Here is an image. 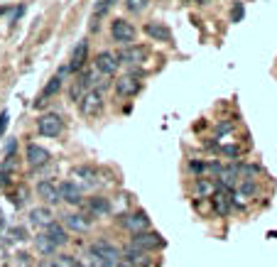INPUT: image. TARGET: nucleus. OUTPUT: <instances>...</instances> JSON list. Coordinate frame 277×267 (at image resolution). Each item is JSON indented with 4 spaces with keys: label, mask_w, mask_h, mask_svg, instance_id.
<instances>
[{
    "label": "nucleus",
    "mask_w": 277,
    "mask_h": 267,
    "mask_svg": "<svg viewBox=\"0 0 277 267\" xmlns=\"http://www.w3.org/2000/svg\"><path fill=\"white\" fill-rule=\"evenodd\" d=\"M37 130L45 135V137H56V135H62V130H64V120L56 113H45L37 120Z\"/></svg>",
    "instance_id": "3"
},
{
    "label": "nucleus",
    "mask_w": 277,
    "mask_h": 267,
    "mask_svg": "<svg viewBox=\"0 0 277 267\" xmlns=\"http://www.w3.org/2000/svg\"><path fill=\"white\" fill-rule=\"evenodd\" d=\"M209 201L213 206V213H219V216H228L233 209V194L228 189H216V194Z\"/></svg>",
    "instance_id": "8"
},
{
    "label": "nucleus",
    "mask_w": 277,
    "mask_h": 267,
    "mask_svg": "<svg viewBox=\"0 0 277 267\" xmlns=\"http://www.w3.org/2000/svg\"><path fill=\"white\" fill-rule=\"evenodd\" d=\"M101 108H103V91H101V89L86 91V93H84V98L78 100V111H81V115H86V118L98 115Z\"/></svg>",
    "instance_id": "1"
},
{
    "label": "nucleus",
    "mask_w": 277,
    "mask_h": 267,
    "mask_svg": "<svg viewBox=\"0 0 277 267\" xmlns=\"http://www.w3.org/2000/svg\"><path fill=\"white\" fill-rule=\"evenodd\" d=\"M34 245H37V250H39L42 255H52V253L56 250V245L52 243V240H49L45 233H39L37 238H34Z\"/></svg>",
    "instance_id": "23"
},
{
    "label": "nucleus",
    "mask_w": 277,
    "mask_h": 267,
    "mask_svg": "<svg viewBox=\"0 0 277 267\" xmlns=\"http://www.w3.org/2000/svg\"><path fill=\"white\" fill-rule=\"evenodd\" d=\"M86 56H89V42L84 39V42H78L74 47V52H71V59H69V74H76L81 69L86 67Z\"/></svg>",
    "instance_id": "11"
},
{
    "label": "nucleus",
    "mask_w": 277,
    "mask_h": 267,
    "mask_svg": "<svg viewBox=\"0 0 277 267\" xmlns=\"http://www.w3.org/2000/svg\"><path fill=\"white\" fill-rule=\"evenodd\" d=\"M3 10H5V8H0V12H3Z\"/></svg>",
    "instance_id": "36"
},
{
    "label": "nucleus",
    "mask_w": 277,
    "mask_h": 267,
    "mask_svg": "<svg viewBox=\"0 0 277 267\" xmlns=\"http://www.w3.org/2000/svg\"><path fill=\"white\" fill-rule=\"evenodd\" d=\"M162 235L155 233V231H145V233L140 235H133V248H137V250H143V253H150V250H160L162 248Z\"/></svg>",
    "instance_id": "4"
},
{
    "label": "nucleus",
    "mask_w": 277,
    "mask_h": 267,
    "mask_svg": "<svg viewBox=\"0 0 277 267\" xmlns=\"http://www.w3.org/2000/svg\"><path fill=\"white\" fill-rule=\"evenodd\" d=\"M49 162V152L39 145H27V165L30 167H42Z\"/></svg>",
    "instance_id": "16"
},
{
    "label": "nucleus",
    "mask_w": 277,
    "mask_h": 267,
    "mask_svg": "<svg viewBox=\"0 0 277 267\" xmlns=\"http://www.w3.org/2000/svg\"><path fill=\"white\" fill-rule=\"evenodd\" d=\"M115 3H118V0H106V5H108V8H111V5H115Z\"/></svg>",
    "instance_id": "34"
},
{
    "label": "nucleus",
    "mask_w": 277,
    "mask_h": 267,
    "mask_svg": "<svg viewBox=\"0 0 277 267\" xmlns=\"http://www.w3.org/2000/svg\"><path fill=\"white\" fill-rule=\"evenodd\" d=\"M115 59L118 64H125V67H143L147 61V47H128Z\"/></svg>",
    "instance_id": "5"
},
{
    "label": "nucleus",
    "mask_w": 277,
    "mask_h": 267,
    "mask_svg": "<svg viewBox=\"0 0 277 267\" xmlns=\"http://www.w3.org/2000/svg\"><path fill=\"white\" fill-rule=\"evenodd\" d=\"M219 184H221V189H228L231 191L235 184H238V167L235 165H231V167H223L221 172H219Z\"/></svg>",
    "instance_id": "18"
},
{
    "label": "nucleus",
    "mask_w": 277,
    "mask_h": 267,
    "mask_svg": "<svg viewBox=\"0 0 277 267\" xmlns=\"http://www.w3.org/2000/svg\"><path fill=\"white\" fill-rule=\"evenodd\" d=\"M111 37L115 39V42H121V45H125V42H133V39H135V27L130 23H125V20H113Z\"/></svg>",
    "instance_id": "12"
},
{
    "label": "nucleus",
    "mask_w": 277,
    "mask_h": 267,
    "mask_svg": "<svg viewBox=\"0 0 277 267\" xmlns=\"http://www.w3.org/2000/svg\"><path fill=\"white\" fill-rule=\"evenodd\" d=\"M93 67H96V71H98L101 76H113L121 64H118V59H115L111 52H101V54L93 59Z\"/></svg>",
    "instance_id": "10"
},
{
    "label": "nucleus",
    "mask_w": 277,
    "mask_h": 267,
    "mask_svg": "<svg viewBox=\"0 0 277 267\" xmlns=\"http://www.w3.org/2000/svg\"><path fill=\"white\" fill-rule=\"evenodd\" d=\"M221 152L223 155H228V157H241L243 155V150L238 145H221Z\"/></svg>",
    "instance_id": "27"
},
{
    "label": "nucleus",
    "mask_w": 277,
    "mask_h": 267,
    "mask_svg": "<svg viewBox=\"0 0 277 267\" xmlns=\"http://www.w3.org/2000/svg\"><path fill=\"white\" fill-rule=\"evenodd\" d=\"M71 174H74V179H78L81 184H86V187H93V184H96V172L91 167H84V165H81V167H74Z\"/></svg>",
    "instance_id": "22"
},
{
    "label": "nucleus",
    "mask_w": 277,
    "mask_h": 267,
    "mask_svg": "<svg viewBox=\"0 0 277 267\" xmlns=\"http://www.w3.org/2000/svg\"><path fill=\"white\" fill-rule=\"evenodd\" d=\"M42 233H45L47 238H49V240L56 245V248H59V245H64V243L69 240V238H67V228H64L62 223H54V221L49 223V225H47Z\"/></svg>",
    "instance_id": "17"
},
{
    "label": "nucleus",
    "mask_w": 277,
    "mask_h": 267,
    "mask_svg": "<svg viewBox=\"0 0 277 267\" xmlns=\"http://www.w3.org/2000/svg\"><path fill=\"white\" fill-rule=\"evenodd\" d=\"M8 122H10V115H8V111H3V113H0V135H5Z\"/></svg>",
    "instance_id": "29"
},
{
    "label": "nucleus",
    "mask_w": 277,
    "mask_h": 267,
    "mask_svg": "<svg viewBox=\"0 0 277 267\" xmlns=\"http://www.w3.org/2000/svg\"><path fill=\"white\" fill-rule=\"evenodd\" d=\"M108 10V5H106V0H96V8H93V20H98L103 12Z\"/></svg>",
    "instance_id": "28"
},
{
    "label": "nucleus",
    "mask_w": 277,
    "mask_h": 267,
    "mask_svg": "<svg viewBox=\"0 0 277 267\" xmlns=\"http://www.w3.org/2000/svg\"><path fill=\"white\" fill-rule=\"evenodd\" d=\"M108 211H111V203H108V199H103V196H93L86 203V216H106Z\"/></svg>",
    "instance_id": "19"
},
{
    "label": "nucleus",
    "mask_w": 277,
    "mask_h": 267,
    "mask_svg": "<svg viewBox=\"0 0 277 267\" xmlns=\"http://www.w3.org/2000/svg\"><path fill=\"white\" fill-rule=\"evenodd\" d=\"M8 235H12V240H23L25 231H23V228H12V231H10V233H8Z\"/></svg>",
    "instance_id": "30"
},
{
    "label": "nucleus",
    "mask_w": 277,
    "mask_h": 267,
    "mask_svg": "<svg viewBox=\"0 0 277 267\" xmlns=\"http://www.w3.org/2000/svg\"><path fill=\"white\" fill-rule=\"evenodd\" d=\"M37 196L45 201L47 206L59 203V191H56V187L52 181H39V184H37Z\"/></svg>",
    "instance_id": "15"
},
{
    "label": "nucleus",
    "mask_w": 277,
    "mask_h": 267,
    "mask_svg": "<svg viewBox=\"0 0 277 267\" xmlns=\"http://www.w3.org/2000/svg\"><path fill=\"white\" fill-rule=\"evenodd\" d=\"M115 267H133V265H130L128 260H123V257H121V262H118V265H115Z\"/></svg>",
    "instance_id": "33"
},
{
    "label": "nucleus",
    "mask_w": 277,
    "mask_h": 267,
    "mask_svg": "<svg viewBox=\"0 0 277 267\" xmlns=\"http://www.w3.org/2000/svg\"><path fill=\"white\" fill-rule=\"evenodd\" d=\"M241 15H243V5H235V10H233V15H231V20H233V23H238V20H241Z\"/></svg>",
    "instance_id": "31"
},
{
    "label": "nucleus",
    "mask_w": 277,
    "mask_h": 267,
    "mask_svg": "<svg viewBox=\"0 0 277 267\" xmlns=\"http://www.w3.org/2000/svg\"><path fill=\"white\" fill-rule=\"evenodd\" d=\"M145 34L152 37V39H160V42H169L172 39V32L162 23H147L145 25Z\"/></svg>",
    "instance_id": "20"
},
{
    "label": "nucleus",
    "mask_w": 277,
    "mask_h": 267,
    "mask_svg": "<svg viewBox=\"0 0 277 267\" xmlns=\"http://www.w3.org/2000/svg\"><path fill=\"white\" fill-rule=\"evenodd\" d=\"M62 225L74 233H86L91 228V218H86V213H67L62 218Z\"/></svg>",
    "instance_id": "13"
},
{
    "label": "nucleus",
    "mask_w": 277,
    "mask_h": 267,
    "mask_svg": "<svg viewBox=\"0 0 277 267\" xmlns=\"http://www.w3.org/2000/svg\"><path fill=\"white\" fill-rule=\"evenodd\" d=\"M216 184H213V179H206V177H199L196 179V184H194V191H196V196H204V199H211L213 194H216Z\"/></svg>",
    "instance_id": "21"
},
{
    "label": "nucleus",
    "mask_w": 277,
    "mask_h": 267,
    "mask_svg": "<svg viewBox=\"0 0 277 267\" xmlns=\"http://www.w3.org/2000/svg\"><path fill=\"white\" fill-rule=\"evenodd\" d=\"M140 89H143V81L137 76H133V74H128V76L115 81V91H118V96H123V98H130L135 93H140Z\"/></svg>",
    "instance_id": "9"
},
{
    "label": "nucleus",
    "mask_w": 277,
    "mask_h": 267,
    "mask_svg": "<svg viewBox=\"0 0 277 267\" xmlns=\"http://www.w3.org/2000/svg\"><path fill=\"white\" fill-rule=\"evenodd\" d=\"M123 225H125L128 233L140 235V233H145V231H150V218H147V213L135 211V213H130V216L123 218Z\"/></svg>",
    "instance_id": "7"
},
{
    "label": "nucleus",
    "mask_w": 277,
    "mask_h": 267,
    "mask_svg": "<svg viewBox=\"0 0 277 267\" xmlns=\"http://www.w3.org/2000/svg\"><path fill=\"white\" fill-rule=\"evenodd\" d=\"M56 191H59V201H67L71 206L84 203V191H81V187L74 184V181H62V184L56 187Z\"/></svg>",
    "instance_id": "6"
},
{
    "label": "nucleus",
    "mask_w": 277,
    "mask_h": 267,
    "mask_svg": "<svg viewBox=\"0 0 277 267\" xmlns=\"http://www.w3.org/2000/svg\"><path fill=\"white\" fill-rule=\"evenodd\" d=\"M147 3H150V0H125V5H128V10H130V12L145 10V8H147Z\"/></svg>",
    "instance_id": "26"
},
{
    "label": "nucleus",
    "mask_w": 277,
    "mask_h": 267,
    "mask_svg": "<svg viewBox=\"0 0 277 267\" xmlns=\"http://www.w3.org/2000/svg\"><path fill=\"white\" fill-rule=\"evenodd\" d=\"M78 265H81V267H103V260H101V257L91 250V245H89V248H86V253H84V260H81Z\"/></svg>",
    "instance_id": "25"
},
{
    "label": "nucleus",
    "mask_w": 277,
    "mask_h": 267,
    "mask_svg": "<svg viewBox=\"0 0 277 267\" xmlns=\"http://www.w3.org/2000/svg\"><path fill=\"white\" fill-rule=\"evenodd\" d=\"M91 250L103 260V267H115L118 262H121V257H123L121 250H118L113 243H108V240H96V243L91 245Z\"/></svg>",
    "instance_id": "2"
},
{
    "label": "nucleus",
    "mask_w": 277,
    "mask_h": 267,
    "mask_svg": "<svg viewBox=\"0 0 277 267\" xmlns=\"http://www.w3.org/2000/svg\"><path fill=\"white\" fill-rule=\"evenodd\" d=\"M8 181H10V177H8L5 172H0V189H3V187H8Z\"/></svg>",
    "instance_id": "32"
},
{
    "label": "nucleus",
    "mask_w": 277,
    "mask_h": 267,
    "mask_svg": "<svg viewBox=\"0 0 277 267\" xmlns=\"http://www.w3.org/2000/svg\"><path fill=\"white\" fill-rule=\"evenodd\" d=\"M196 3H209V0H196Z\"/></svg>",
    "instance_id": "35"
},
{
    "label": "nucleus",
    "mask_w": 277,
    "mask_h": 267,
    "mask_svg": "<svg viewBox=\"0 0 277 267\" xmlns=\"http://www.w3.org/2000/svg\"><path fill=\"white\" fill-rule=\"evenodd\" d=\"M27 223L34 225V228H42V231H45L47 225L52 223V209H49V206H37V209H30V213H27Z\"/></svg>",
    "instance_id": "14"
},
{
    "label": "nucleus",
    "mask_w": 277,
    "mask_h": 267,
    "mask_svg": "<svg viewBox=\"0 0 277 267\" xmlns=\"http://www.w3.org/2000/svg\"><path fill=\"white\" fill-rule=\"evenodd\" d=\"M59 91H62V78L54 76V78H52V81H49V84L45 86V91L39 93V100H37V103H42L45 98H52V96H54V93H59Z\"/></svg>",
    "instance_id": "24"
}]
</instances>
